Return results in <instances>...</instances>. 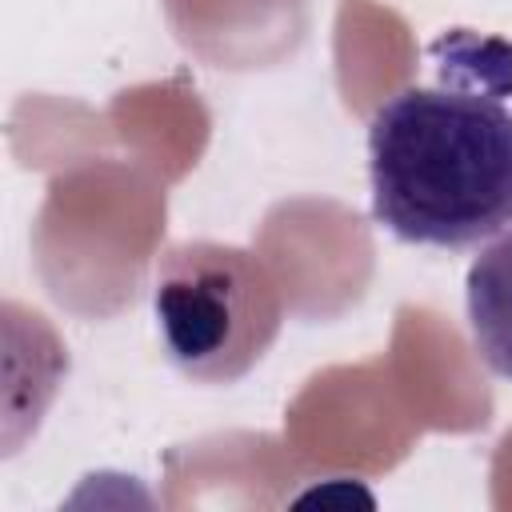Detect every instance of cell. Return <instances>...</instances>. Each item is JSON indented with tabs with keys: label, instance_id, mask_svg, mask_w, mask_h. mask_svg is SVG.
<instances>
[{
	"label": "cell",
	"instance_id": "2",
	"mask_svg": "<svg viewBox=\"0 0 512 512\" xmlns=\"http://www.w3.org/2000/svg\"><path fill=\"white\" fill-rule=\"evenodd\" d=\"M152 312L168 360L200 384L240 380L284 324V292L260 256L188 240L160 256Z\"/></svg>",
	"mask_w": 512,
	"mask_h": 512
},
{
	"label": "cell",
	"instance_id": "3",
	"mask_svg": "<svg viewBox=\"0 0 512 512\" xmlns=\"http://www.w3.org/2000/svg\"><path fill=\"white\" fill-rule=\"evenodd\" d=\"M464 308L480 360L512 380V232L496 236L468 264Z\"/></svg>",
	"mask_w": 512,
	"mask_h": 512
},
{
	"label": "cell",
	"instance_id": "1",
	"mask_svg": "<svg viewBox=\"0 0 512 512\" xmlns=\"http://www.w3.org/2000/svg\"><path fill=\"white\" fill-rule=\"evenodd\" d=\"M436 84L388 96L368 124L372 216L404 244L468 248L512 224V108L460 72L452 36Z\"/></svg>",
	"mask_w": 512,
	"mask_h": 512
}]
</instances>
